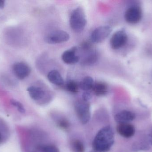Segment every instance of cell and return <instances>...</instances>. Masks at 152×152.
<instances>
[{
  "label": "cell",
  "mask_w": 152,
  "mask_h": 152,
  "mask_svg": "<svg viewBox=\"0 0 152 152\" xmlns=\"http://www.w3.org/2000/svg\"><path fill=\"white\" fill-rule=\"evenodd\" d=\"M127 40V35L125 30H118L115 32L111 38V47L114 50L120 49L126 44Z\"/></svg>",
  "instance_id": "7"
},
{
  "label": "cell",
  "mask_w": 152,
  "mask_h": 152,
  "mask_svg": "<svg viewBox=\"0 0 152 152\" xmlns=\"http://www.w3.org/2000/svg\"><path fill=\"white\" fill-rule=\"evenodd\" d=\"M12 70L15 76L20 80H23L28 76L31 71L29 66L24 62H18L13 64Z\"/></svg>",
  "instance_id": "8"
},
{
  "label": "cell",
  "mask_w": 152,
  "mask_h": 152,
  "mask_svg": "<svg viewBox=\"0 0 152 152\" xmlns=\"http://www.w3.org/2000/svg\"><path fill=\"white\" fill-rule=\"evenodd\" d=\"M88 52L86 56L82 60V64L85 65H91L94 64L98 58V54L97 51L93 49L86 51Z\"/></svg>",
  "instance_id": "16"
},
{
  "label": "cell",
  "mask_w": 152,
  "mask_h": 152,
  "mask_svg": "<svg viewBox=\"0 0 152 152\" xmlns=\"http://www.w3.org/2000/svg\"><path fill=\"white\" fill-rule=\"evenodd\" d=\"M4 37L7 43L12 46H21L26 41L24 31L18 27H10L4 31Z\"/></svg>",
  "instance_id": "2"
},
{
  "label": "cell",
  "mask_w": 152,
  "mask_h": 152,
  "mask_svg": "<svg viewBox=\"0 0 152 152\" xmlns=\"http://www.w3.org/2000/svg\"><path fill=\"white\" fill-rule=\"evenodd\" d=\"M142 17V10L138 6L129 7L125 12V19L128 23L130 24L138 23L141 20Z\"/></svg>",
  "instance_id": "9"
},
{
  "label": "cell",
  "mask_w": 152,
  "mask_h": 152,
  "mask_svg": "<svg viewBox=\"0 0 152 152\" xmlns=\"http://www.w3.org/2000/svg\"><path fill=\"white\" fill-rule=\"evenodd\" d=\"M112 29L109 26H102L96 28L91 35V41L93 43H102L108 37L111 33Z\"/></svg>",
  "instance_id": "5"
},
{
  "label": "cell",
  "mask_w": 152,
  "mask_h": 152,
  "mask_svg": "<svg viewBox=\"0 0 152 152\" xmlns=\"http://www.w3.org/2000/svg\"><path fill=\"white\" fill-rule=\"evenodd\" d=\"M11 103L13 106L16 107L18 111L20 113H24L26 112L25 108L21 103L15 100H12L11 101Z\"/></svg>",
  "instance_id": "21"
},
{
  "label": "cell",
  "mask_w": 152,
  "mask_h": 152,
  "mask_svg": "<svg viewBox=\"0 0 152 152\" xmlns=\"http://www.w3.org/2000/svg\"><path fill=\"white\" fill-rule=\"evenodd\" d=\"M72 149L74 152H84L85 147L83 143L78 140H76L73 142Z\"/></svg>",
  "instance_id": "19"
},
{
  "label": "cell",
  "mask_w": 152,
  "mask_h": 152,
  "mask_svg": "<svg viewBox=\"0 0 152 152\" xmlns=\"http://www.w3.org/2000/svg\"><path fill=\"white\" fill-rule=\"evenodd\" d=\"M88 152H96L95 151H94V150H93V151H89Z\"/></svg>",
  "instance_id": "26"
},
{
  "label": "cell",
  "mask_w": 152,
  "mask_h": 152,
  "mask_svg": "<svg viewBox=\"0 0 152 152\" xmlns=\"http://www.w3.org/2000/svg\"><path fill=\"white\" fill-rule=\"evenodd\" d=\"M65 87H66V89L70 93H76L78 92L79 85L76 81L70 80L67 82Z\"/></svg>",
  "instance_id": "18"
},
{
  "label": "cell",
  "mask_w": 152,
  "mask_h": 152,
  "mask_svg": "<svg viewBox=\"0 0 152 152\" xmlns=\"http://www.w3.org/2000/svg\"><path fill=\"white\" fill-rule=\"evenodd\" d=\"M94 82L93 78L90 76H86L82 79L80 84L79 88L81 90L88 92L89 90H92L94 86Z\"/></svg>",
  "instance_id": "17"
},
{
  "label": "cell",
  "mask_w": 152,
  "mask_h": 152,
  "mask_svg": "<svg viewBox=\"0 0 152 152\" xmlns=\"http://www.w3.org/2000/svg\"><path fill=\"white\" fill-rule=\"evenodd\" d=\"M86 14L83 8L77 7L72 11L69 19V24L71 29L77 33L84 30L86 25Z\"/></svg>",
  "instance_id": "3"
},
{
  "label": "cell",
  "mask_w": 152,
  "mask_h": 152,
  "mask_svg": "<svg viewBox=\"0 0 152 152\" xmlns=\"http://www.w3.org/2000/svg\"><path fill=\"white\" fill-rule=\"evenodd\" d=\"M5 5L4 1H0V9H3Z\"/></svg>",
  "instance_id": "24"
},
{
  "label": "cell",
  "mask_w": 152,
  "mask_h": 152,
  "mask_svg": "<svg viewBox=\"0 0 152 152\" xmlns=\"http://www.w3.org/2000/svg\"><path fill=\"white\" fill-rule=\"evenodd\" d=\"M47 79L52 84L58 86H62L64 84V80L61 74L58 70H51L47 74Z\"/></svg>",
  "instance_id": "14"
},
{
  "label": "cell",
  "mask_w": 152,
  "mask_h": 152,
  "mask_svg": "<svg viewBox=\"0 0 152 152\" xmlns=\"http://www.w3.org/2000/svg\"><path fill=\"white\" fill-rule=\"evenodd\" d=\"M114 142L113 129L110 126H107L96 134L93 141V150L96 152H107L110 150Z\"/></svg>",
  "instance_id": "1"
},
{
  "label": "cell",
  "mask_w": 152,
  "mask_h": 152,
  "mask_svg": "<svg viewBox=\"0 0 152 152\" xmlns=\"http://www.w3.org/2000/svg\"><path fill=\"white\" fill-rule=\"evenodd\" d=\"M75 109L77 117L82 124H86L90 118V104L83 100H78L75 103Z\"/></svg>",
  "instance_id": "4"
},
{
  "label": "cell",
  "mask_w": 152,
  "mask_h": 152,
  "mask_svg": "<svg viewBox=\"0 0 152 152\" xmlns=\"http://www.w3.org/2000/svg\"><path fill=\"white\" fill-rule=\"evenodd\" d=\"M3 139L2 135L0 133V143H1L3 142Z\"/></svg>",
  "instance_id": "25"
},
{
  "label": "cell",
  "mask_w": 152,
  "mask_h": 152,
  "mask_svg": "<svg viewBox=\"0 0 152 152\" xmlns=\"http://www.w3.org/2000/svg\"><path fill=\"white\" fill-rule=\"evenodd\" d=\"M58 124L59 127L63 129H68L69 127V122L65 119H62L59 120Z\"/></svg>",
  "instance_id": "22"
},
{
  "label": "cell",
  "mask_w": 152,
  "mask_h": 152,
  "mask_svg": "<svg viewBox=\"0 0 152 152\" xmlns=\"http://www.w3.org/2000/svg\"><path fill=\"white\" fill-rule=\"evenodd\" d=\"M92 96L88 92H85L82 95V100L86 101H88L91 99Z\"/></svg>",
  "instance_id": "23"
},
{
  "label": "cell",
  "mask_w": 152,
  "mask_h": 152,
  "mask_svg": "<svg viewBox=\"0 0 152 152\" xmlns=\"http://www.w3.org/2000/svg\"><path fill=\"white\" fill-rule=\"evenodd\" d=\"M117 131L118 133L125 138H130L135 134V129L134 127L129 123L120 124L117 126Z\"/></svg>",
  "instance_id": "12"
},
{
  "label": "cell",
  "mask_w": 152,
  "mask_h": 152,
  "mask_svg": "<svg viewBox=\"0 0 152 152\" xmlns=\"http://www.w3.org/2000/svg\"><path fill=\"white\" fill-rule=\"evenodd\" d=\"M77 47H72L65 51L61 55L62 61L68 64H74L77 63L80 58L77 55Z\"/></svg>",
  "instance_id": "11"
},
{
  "label": "cell",
  "mask_w": 152,
  "mask_h": 152,
  "mask_svg": "<svg viewBox=\"0 0 152 152\" xmlns=\"http://www.w3.org/2000/svg\"><path fill=\"white\" fill-rule=\"evenodd\" d=\"M28 92L31 99L37 102L44 101L49 93L41 87L32 85L28 87Z\"/></svg>",
  "instance_id": "10"
},
{
  "label": "cell",
  "mask_w": 152,
  "mask_h": 152,
  "mask_svg": "<svg viewBox=\"0 0 152 152\" xmlns=\"http://www.w3.org/2000/svg\"><path fill=\"white\" fill-rule=\"evenodd\" d=\"M42 152H60L58 149L54 145H45L40 147Z\"/></svg>",
  "instance_id": "20"
},
{
  "label": "cell",
  "mask_w": 152,
  "mask_h": 152,
  "mask_svg": "<svg viewBox=\"0 0 152 152\" xmlns=\"http://www.w3.org/2000/svg\"><path fill=\"white\" fill-rule=\"evenodd\" d=\"M135 118V115L129 111L123 110L116 114L114 117L115 121L120 124L128 123L133 121Z\"/></svg>",
  "instance_id": "13"
},
{
  "label": "cell",
  "mask_w": 152,
  "mask_h": 152,
  "mask_svg": "<svg viewBox=\"0 0 152 152\" xmlns=\"http://www.w3.org/2000/svg\"><path fill=\"white\" fill-rule=\"evenodd\" d=\"M69 34L64 30H59L53 31L45 37V41L50 44L61 43L69 40Z\"/></svg>",
  "instance_id": "6"
},
{
  "label": "cell",
  "mask_w": 152,
  "mask_h": 152,
  "mask_svg": "<svg viewBox=\"0 0 152 152\" xmlns=\"http://www.w3.org/2000/svg\"><path fill=\"white\" fill-rule=\"evenodd\" d=\"M92 90L96 96H104L108 93V86L104 82H96L94 84Z\"/></svg>",
  "instance_id": "15"
}]
</instances>
